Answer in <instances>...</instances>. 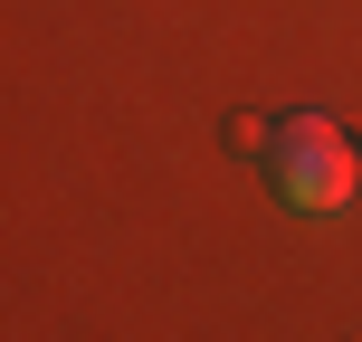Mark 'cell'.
Here are the masks:
<instances>
[{
  "label": "cell",
  "instance_id": "1",
  "mask_svg": "<svg viewBox=\"0 0 362 342\" xmlns=\"http://www.w3.org/2000/svg\"><path fill=\"white\" fill-rule=\"evenodd\" d=\"M267 181H276V200L286 209H344L353 200V181H362V162H353V143L325 124V114H286V124L267 133Z\"/></svg>",
  "mask_w": 362,
  "mask_h": 342
}]
</instances>
